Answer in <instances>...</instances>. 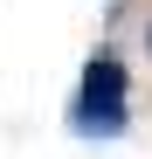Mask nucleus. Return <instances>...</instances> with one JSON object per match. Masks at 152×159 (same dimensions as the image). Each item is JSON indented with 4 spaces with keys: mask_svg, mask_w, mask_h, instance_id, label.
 Instances as JSON below:
<instances>
[{
    "mask_svg": "<svg viewBox=\"0 0 152 159\" xmlns=\"http://www.w3.org/2000/svg\"><path fill=\"white\" fill-rule=\"evenodd\" d=\"M145 48H152V28H145Z\"/></svg>",
    "mask_w": 152,
    "mask_h": 159,
    "instance_id": "2",
    "label": "nucleus"
},
{
    "mask_svg": "<svg viewBox=\"0 0 152 159\" xmlns=\"http://www.w3.org/2000/svg\"><path fill=\"white\" fill-rule=\"evenodd\" d=\"M124 97H132V76H124V62L111 56V48H97V56L83 62V83H76V104H69V131L76 139H118L124 131Z\"/></svg>",
    "mask_w": 152,
    "mask_h": 159,
    "instance_id": "1",
    "label": "nucleus"
}]
</instances>
